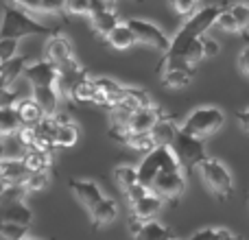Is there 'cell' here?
<instances>
[{
	"label": "cell",
	"mask_w": 249,
	"mask_h": 240,
	"mask_svg": "<svg viewBox=\"0 0 249 240\" xmlns=\"http://www.w3.org/2000/svg\"><path fill=\"white\" fill-rule=\"evenodd\" d=\"M225 9V4H212V7H203L199 11L190 13L188 20L179 26V31L175 33V37L171 39V48L162 55L158 64V72L162 74L164 70L168 68H188L184 66V55L188 51V46L195 42V39L203 37L206 31L210 29L212 24H216V17L221 16V11Z\"/></svg>",
	"instance_id": "obj_1"
},
{
	"label": "cell",
	"mask_w": 249,
	"mask_h": 240,
	"mask_svg": "<svg viewBox=\"0 0 249 240\" xmlns=\"http://www.w3.org/2000/svg\"><path fill=\"white\" fill-rule=\"evenodd\" d=\"M55 33V29L37 22L29 11L16 7V4H4L2 13V24H0V39H18L29 37V35H48Z\"/></svg>",
	"instance_id": "obj_2"
},
{
	"label": "cell",
	"mask_w": 249,
	"mask_h": 240,
	"mask_svg": "<svg viewBox=\"0 0 249 240\" xmlns=\"http://www.w3.org/2000/svg\"><path fill=\"white\" fill-rule=\"evenodd\" d=\"M166 171H184V166H181V162L177 159L175 151L171 146H155L151 153L142 157L140 166H138V177H140V184L151 188L155 177Z\"/></svg>",
	"instance_id": "obj_3"
},
{
	"label": "cell",
	"mask_w": 249,
	"mask_h": 240,
	"mask_svg": "<svg viewBox=\"0 0 249 240\" xmlns=\"http://www.w3.org/2000/svg\"><path fill=\"white\" fill-rule=\"evenodd\" d=\"M197 171H199V175H201V181L206 184V188L210 190L216 199L228 201V199L232 197L234 179H232V172L228 171V166H225L223 162H219L216 157L208 155L197 166Z\"/></svg>",
	"instance_id": "obj_4"
},
{
	"label": "cell",
	"mask_w": 249,
	"mask_h": 240,
	"mask_svg": "<svg viewBox=\"0 0 249 240\" xmlns=\"http://www.w3.org/2000/svg\"><path fill=\"white\" fill-rule=\"evenodd\" d=\"M225 122V114L219 107H197L195 112H190L186 120L181 122V129L188 133H193L195 137H206L214 136Z\"/></svg>",
	"instance_id": "obj_5"
},
{
	"label": "cell",
	"mask_w": 249,
	"mask_h": 240,
	"mask_svg": "<svg viewBox=\"0 0 249 240\" xmlns=\"http://www.w3.org/2000/svg\"><path fill=\"white\" fill-rule=\"evenodd\" d=\"M171 149L175 151V155L181 162L184 171L186 168H197L199 164L208 157L206 155V142H203L201 137H195L193 133L184 131V129L177 133V137L171 144Z\"/></svg>",
	"instance_id": "obj_6"
},
{
	"label": "cell",
	"mask_w": 249,
	"mask_h": 240,
	"mask_svg": "<svg viewBox=\"0 0 249 240\" xmlns=\"http://www.w3.org/2000/svg\"><path fill=\"white\" fill-rule=\"evenodd\" d=\"M127 24L133 31V35H136V42L142 44V46H149L153 51L162 52V55L171 48V37L158 24H153V22L140 20V17H129Z\"/></svg>",
	"instance_id": "obj_7"
},
{
	"label": "cell",
	"mask_w": 249,
	"mask_h": 240,
	"mask_svg": "<svg viewBox=\"0 0 249 240\" xmlns=\"http://www.w3.org/2000/svg\"><path fill=\"white\" fill-rule=\"evenodd\" d=\"M151 190H153L158 197H162L164 201L177 203L186 190L184 171H166V172H162V175H158L153 181V186H151Z\"/></svg>",
	"instance_id": "obj_8"
},
{
	"label": "cell",
	"mask_w": 249,
	"mask_h": 240,
	"mask_svg": "<svg viewBox=\"0 0 249 240\" xmlns=\"http://www.w3.org/2000/svg\"><path fill=\"white\" fill-rule=\"evenodd\" d=\"M57 77H59V68L46 57L29 64V68L24 70V79L31 83V87H57Z\"/></svg>",
	"instance_id": "obj_9"
},
{
	"label": "cell",
	"mask_w": 249,
	"mask_h": 240,
	"mask_svg": "<svg viewBox=\"0 0 249 240\" xmlns=\"http://www.w3.org/2000/svg\"><path fill=\"white\" fill-rule=\"evenodd\" d=\"M59 68V77H57V92H59L61 99H68L70 101V94H72V87L81 81L83 77H88L86 68L77 61V57L66 64L57 66Z\"/></svg>",
	"instance_id": "obj_10"
},
{
	"label": "cell",
	"mask_w": 249,
	"mask_h": 240,
	"mask_svg": "<svg viewBox=\"0 0 249 240\" xmlns=\"http://www.w3.org/2000/svg\"><path fill=\"white\" fill-rule=\"evenodd\" d=\"M129 229H131V240H173V232L162 225L158 219L153 221H136L129 219Z\"/></svg>",
	"instance_id": "obj_11"
},
{
	"label": "cell",
	"mask_w": 249,
	"mask_h": 240,
	"mask_svg": "<svg viewBox=\"0 0 249 240\" xmlns=\"http://www.w3.org/2000/svg\"><path fill=\"white\" fill-rule=\"evenodd\" d=\"M68 186H70V190L74 192L77 201L88 210V214H90V212L105 199V194L101 192L99 184L92 181V179H70Z\"/></svg>",
	"instance_id": "obj_12"
},
{
	"label": "cell",
	"mask_w": 249,
	"mask_h": 240,
	"mask_svg": "<svg viewBox=\"0 0 249 240\" xmlns=\"http://www.w3.org/2000/svg\"><path fill=\"white\" fill-rule=\"evenodd\" d=\"M164 116H166V114H164L162 107H158V105L140 107V109H136V112L131 114L127 129H129L131 133H151V131H153V127H155V124H158Z\"/></svg>",
	"instance_id": "obj_13"
},
{
	"label": "cell",
	"mask_w": 249,
	"mask_h": 240,
	"mask_svg": "<svg viewBox=\"0 0 249 240\" xmlns=\"http://www.w3.org/2000/svg\"><path fill=\"white\" fill-rule=\"evenodd\" d=\"M57 131H59V122L55 120V116H46L42 122L35 124V133H37L35 146L53 153L57 149Z\"/></svg>",
	"instance_id": "obj_14"
},
{
	"label": "cell",
	"mask_w": 249,
	"mask_h": 240,
	"mask_svg": "<svg viewBox=\"0 0 249 240\" xmlns=\"http://www.w3.org/2000/svg\"><path fill=\"white\" fill-rule=\"evenodd\" d=\"M46 59H51L55 66H61L66 61L74 59V51L70 39L64 37V35H53L46 42Z\"/></svg>",
	"instance_id": "obj_15"
},
{
	"label": "cell",
	"mask_w": 249,
	"mask_h": 240,
	"mask_svg": "<svg viewBox=\"0 0 249 240\" xmlns=\"http://www.w3.org/2000/svg\"><path fill=\"white\" fill-rule=\"evenodd\" d=\"M162 203H164V199L158 197V194L151 190V192L146 194L144 199H140L138 203H133V206H131V216H129V219H136V221H153L155 216L160 214V210H162Z\"/></svg>",
	"instance_id": "obj_16"
},
{
	"label": "cell",
	"mask_w": 249,
	"mask_h": 240,
	"mask_svg": "<svg viewBox=\"0 0 249 240\" xmlns=\"http://www.w3.org/2000/svg\"><path fill=\"white\" fill-rule=\"evenodd\" d=\"M29 168H26L24 159L20 157H2L0 159V179L4 184H22L29 177Z\"/></svg>",
	"instance_id": "obj_17"
},
{
	"label": "cell",
	"mask_w": 249,
	"mask_h": 240,
	"mask_svg": "<svg viewBox=\"0 0 249 240\" xmlns=\"http://www.w3.org/2000/svg\"><path fill=\"white\" fill-rule=\"evenodd\" d=\"M18 116L22 120V127H35L37 122H42L46 118V112L42 109V105L33 99V96H22L16 103Z\"/></svg>",
	"instance_id": "obj_18"
},
{
	"label": "cell",
	"mask_w": 249,
	"mask_h": 240,
	"mask_svg": "<svg viewBox=\"0 0 249 240\" xmlns=\"http://www.w3.org/2000/svg\"><path fill=\"white\" fill-rule=\"evenodd\" d=\"M0 221H2V223L31 225L33 223V212H31V207L26 206V201L0 203Z\"/></svg>",
	"instance_id": "obj_19"
},
{
	"label": "cell",
	"mask_w": 249,
	"mask_h": 240,
	"mask_svg": "<svg viewBox=\"0 0 249 240\" xmlns=\"http://www.w3.org/2000/svg\"><path fill=\"white\" fill-rule=\"evenodd\" d=\"M26 68H29V57H24V55H16L7 64L0 66V90L13 86L18 81V77L24 74Z\"/></svg>",
	"instance_id": "obj_20"
},
{
	"label": "cell",
	"mask_w": 249,
	"mask_h": 240,
	"mask_svg": "<svg viewBox=\"0 0 249 240\" xmlns=\"http://www.w3.org/2000/svg\"><path fill=\"white\" fill-rule=\"evenodd\" d=\"M181 131V124L177 122L173 116H164L162 120H160L158 124L153 127V140L158 146H171L173 142H175L177 133Z\"/></svg>",
	"instance_id": "obj_21"
},
{
	"label": "cell",
	"mask_w": 249,
	"mask_h": 240,
	"mask_svg": "<svg viewBox=\"0 0 249 240\" xmlns=\"http://www.w3.org/2000/svg\"><path fill=\"white\" fill-rule=\"evenodd\" d=\"M90 22H92V29H94V33L99 35V37H103V39H107L109 33H112V31L116 29L118 24H121V20H118V13L114 11V7L103 9V11L90 16Z\"/></svg>",
	"instance_id": "obj_22"
},
{
	"label": "cell",
	"mask_w": 249,
	"mask_h": 240,
	"mask_svg": "<svg viewBox=\"0 0 249 240\" xmlns=\"http://www.w3.org/2000/svg\"><path fill=\"white\" fill-rule=\"evenodd\" d=\"M118 216V203L114 201V199L105 197L103 201L99 203V206L94 207V210L90 212V219H92V229H99L103 227V225H109L112 221H116Z\"/></svg>",
	"instance_id": "obj_23"
},
{
	"label": "cell",
	"mask_w": 249,
	"mask_h": 240,
	"mask_svg": "<svg viewBox=\"0 0 249 240\" xmlns=\"http://www.w3.org/2000/svg\"><path fill=\"white\" fill-rule=\"evenodd\" d=\"M16 7L24 9L31 13H64L66 11V0H11Z\"/></svg>",
	"instance_id": "obj_24"
},
{
	"label": "cell",
	"mask_w": 249,
	"mask_h": 240,
	"mask_svg": "<svg viewBox=\"0 0 249 240\" xmlns=\"http://www.w3.org/2000/svg\"><path fill=\"white\" fill-rule=\"evenodd\" d=\"M31 96L42 105V109L46 112V116H55L59 112V92L57 87H31Z\"/></svg>",
	"instance_id": "obj_25"
},
{
	"label": "cell",
	"mask_w": 249,
	"mask_h": 240,
	"mask_svg": "<svg viewBox=\"0 0 249 240\" xmlns=\"http://www.w3.org/2000/svg\"><path fill=\"white\" fill-rule=\"evenodd\" d=\"M193 77H195V68H168L160 74L162 83L166 87H171V90H181V87H186L193 81Z\"/></svg>",
	"instance_id": "obj_26"
},
{
	"label": "cell",
	"mask_w": 249,
	"mask_h": 240,
	"mask_svg": "<svg viewBox=\"0 0 249 240\" xmlns=\"http://www.w3.org/2000/svg\"><path fill=\"white\" fill-rule=\"evenodd\" d=\"M51 155L53 153H48V151H44V149L31 146L22 159H24L29 172H42V171H51V166H53V157H51Z\"/></svg>",
	"instance_id": "obj_27"
},
{
	"label": "cell",
	"mask_w": 249,
	"mask_h": 240,
	"mask_svg": "<svg viewBox=\"0 0 249 240\" xmlns=\"http://www.w3.org/2000/svg\"><path fill=\"white\" fill-rule=\"evenodd\" d=\"M107 44L114 48V51H129V48L136 44V35H133V31L129 29L127 22H121V24L109 33Z\"/></svg>",
	"instance_id": "obj_28"
},
{
	"label": "cell",
	"mask_w": 249,
	"mask_h": 240,
	"mask_svg": "<svg viewBox=\"0 0 249 240\" xmlns=\"http://www.w3.org/2000/svg\"><path fill=\"white\" fill-rule=\"evenodd\" d=\"M96 92H99V90H96V81L90 77V74H88V77H83L81 81L72 87L70 101H74V103H94Z\"/></svg>",
	"instance_id": "obj_29"
},
{
	"label": "cell",
	"mask_w": 249,
	"mask_h": 240,
	"mask_svg": "<svg viewBox=\"0 0 249 240\" xmlns=\"http://www.w3.org/2000/svg\"><path fill=\"white\" fill-rule=\"evenodd\" d=\"M22 127V120L18 116L16 105L11 107H0V133L2 136H16Z\"/></svg>",
	"instance_id": "obj_30"
},
{
	"label": "cell",
	"mask_w": 249,
	"mask_h": 240,
	"mask_svg": "<svg viewBox=\"0 0 249 240\" xmlns=\"http://www.w3.org/2000/svg\"><path fill=\"white\" fill-rule=\"evenodd\" d=\"M114 181L118 184V188L123 190V192H127L129 188H133V186L140 181V177H138V168L136 166H116L114 168Z\"/></svg>",
	"instance_id": "obj_31"
},
{
	"label": "cell",
	"mask_w": 249,
	"mask_h": 240,
	"mask_svg": "<svg viewBox=\"0 0 249 240\" xmlns=\"http://www.w3.org/2000/svg\"><path fill=\"white\" fill-rule=\"evenodd\" d=\"M79 140V127L74 122L68 124H59V131H57V149H70L74 146Z\"/></svg>",
	"instance_id": "obj_32"
},
{
	"label": "cell",
	"mask_w": 249,
	"mask_h": 240,
	"mask_svg": "<svg viewBox=\"0 0 249 240\" xmlns=\"http://www.w3.org/2000/svg\"><path fill=\"white\" fill-rule=\"evenodd\" d=\"M26 146L22 144V140L18 137V133L16 136H4V140H2V153H4V157H24L26 155Z\"/></svg>",
	"instance_id": "obj_33"
},
{
	"label": "cell",
	"mask_w": 249,
	"mask_h": 240,
	"mask_svg": "<svg viewBox=\"0 0 249 240\" xmlns=\"http://www.w3.org/2000/svg\"><path fill=\"white\" fill-rule=\"evenodd\" d=\"M22 184H24V188L29 190V192H39V190H44L48 184H51V175H48V171L31 172V175L26 177Z\"/></svg>",
	"instance_id": "obj_34"
},
{
	"label": "cell",
	"mask_w": 249,
	"mask_h": 240,
	"mask_svg": "<svg viewBox=\"0 0 249 240\" xmlns=\"http://www.w3.org/2000/svg\"><path fill=\"white\" fill-rule=\"evenodd\" d=\"M29 190L24 188V184H9L4 188V192L0 194V203H18V201H24Z\"/></svg>",
	"instance_id": "obj_35"
},
{
	"label": "cell",
	"mask_w": 249,
	"mask_h": 240,
	"mask_svg": "<svg viewBox=\"0 0 249 240\" xmlns=\"http://www.w3.org/2000/svg\"><path fill=\"white\" fill-rule=\"evenodd\" d=\"M26 236H29V225L2 223V229H0V238L2 240H22Z\"/></svg>",
	"instance_id": "obj_36"
},
{
	"label": "cell",
	"mask_w": 249,
	"mask_h": 240,
	"mask_svg": "<svg viewBox=\"0 0 249 240\" xmlns=\"http://www.w3.org/2000/svg\"><path fill=\"white\" fill-rule=\"evenodd\" d=\"M94 0H66V13L70 16H92Z\"/></svg>",
	"instance_id": "obj_37"
},
{
	"label": "cell",
	"mask_w": 249,
	"mask_h": 240,
	"mask_svg": "<svg viewBox=\"0 0 249 240\" xmlns=\"http://www.w3.org/2000/svg\"><path fill=\"white\" fill-rule=\"evenodd\" d=\"M230 11H232L234 20H236V24H238V33L245 35L249 31V7L247 4H232Z\"/></svg>",
	"instance_id": "obj_38"
},
{
	"label": "cell",
	"mask_w": 249,
	"mask_h": 240,
	"mask_svg": "<svg viewBox=\"0 0 249 240\" xmlns=\"http://www.w3.org/2000/svg\"><path fill=\"white\" fill-rule=\"evenodd\" d=\"M216 26H219L221 31H225V33H238V24H236V20H234L230 9H223V11H221V16L216 17Z\"/></svg>",
	"instance_id": "obj_39"
},
{
	"label": "cell",
	"mask_w": 249,
	"mask_h": 240,
	"mask_svg": "<svg viewBox=\"0 0 249 240\" xmlns=\"http://www.w3.org/2000/svg\"><path fill=\"white\" fill-rule=\"evenodd\" d=\"M18 55V39H0V66Z\"/></svg>",
	"instance_id": "obj_40"
},
{
	"label": "cell",
	"mask_w": 249,
	"mask_h": 240,
	"mask_svg": "<svg viewBox=\"0 0 249 240\" xmlns=\"http://www.w3.org/2000/svg\"><path fill=\"white\" fill-rule=\"evenodd\" d=\"M149 192H151V188H146L144 184H140V181H138V184L133 186V188H129L127 192H124V197H127L129 207H131L133 203H138V201H140V199H144Z\"/></svg>",
	"instance_id": "obj_41"
},
{
	"label": "cell",
	"mask_w": 249,
	"mask_h": 240,
	"mask_svg": "<svg viewBox=\"0 0 249 240\" xmlns=\"http://www.w3.org/2000/svg\"><path fill=\"white\" fill-rule=\"evenodd\" d=\"M18 137L22 140V144H24L26 149L35 146V142H37V133H35V127H20V131H18Z\"/></svg>",
	"instance_id": "obj_42"
},
{
	"label": "cell",
	"mask_w": 249,
	"mask_h": 240,
	"mask_svg": "<svg viewBox=\"0 0 249 240\" xmlns=\"http://www.w3.org/2000/svg\"><path fill=\"white\" fill-rule=\"evenodd\" d=\"M203 55H206V59H210V57H216L221 52V44L216 42L214 37H208V35H203Z\"/></svg>",
	"instance_id": "obj_43"
},
{
	"label": "cell",
	"mask_w": 249,
	"mask_h": 240,
	"mask_svg": "<svg viewBox=\"0 0 249 240\" xmlns=\"http://www.w3.org/2000/svg\"><path fill=\"white\" fill-rule=\"evenodd\" d=\"M171 2H173V9H175L179 16H190L199 0H171Z\"/></svg>",
	"instance_id": "obj_44"
},
{
	"label": "cell",
	"mask_w": 249,
	"mask_h": 240,
	"mask_svg": "<svg viewBox=\"0 0 249 240\" xmlns=\"http://www.w3.org/2000/svg\"><path fill=\"white\" fill-rule=\"evenodd\" d=\"M238 70H241V74H245L249 79V46L243 48L241 55H238Z\"/></svg>",
	"instance_id": "obj_45"
},
{
	"label": "cell",
	"mask_w": 249,
	"mask_h": 240,
	"mask_svg": "<svg viewBox=\"0 0 249 240\" xmlns=\"http://www.w3.org/2000/svg\"><path fill=\"white\" fill-rule=\"evenodd\" d=\"M236 120L243 129L249 133V109H243V112H236Z\"/></svg>",
	"instance_id": "obj_46"
},
{
	"label": "cell",
	"mask_w": 249,
	"mask_h": 240,
	"mask_svg": "<svg viewBox=\"0 0 249 240\" xmlns=\"http://www.w3.org/2000/svg\"><path fill=\"white\" fill-rule=\"evenodd\" d=\"M4 188H7V184H4V181H2V179H0V194H2V192H4Z\"/></svg>",
	"instance_id": "obj_47"
},
{
	"label": "cell",
	"mask_w": 249,
	"mask_h": 240,
	"mask_svg": "<svg viewBox=\"0 0 249 240\" xmlns=\"http://www.w3.org/2000/svg\"><path fill=\"white\" fill-rule=\"evenodd\" d=\"M22 240H37V238H31V236H26V238H22ZM51 240H55V238H51Z\"/></svg>",
	"instance_id": "obj_48"
},
{
	"label": "cell",
	"mask_w": 249,
	"mask_h": 240,
	"mask_svg": "<svg viewBox=\"0 0 249 240\" xmlns=\"http://www.w3.org/2000/svg\"><path fill=\"white\" fill-rule=\"evenodd\" d=\"M247 207H249V194H247Z\"/></svg>",
	"instance_id": "obj_49"
},
{
	"label": "cell",
	"mask_w": 249,
	"mask_h": 240,
	"mask_svg": "<svg viewBox=\"0 0 249 240\" xmlns=\"http://www.w3.org/2000/svg\"><path fill=\"white\" fill-rule=\"evenodd\" d=\"M0 229H2V221H0Z\"/></svg>",
	"instance_id": "obj_50"
},
{
	"label": "cell",
	"mask_w": 249,
	"mask_h": 240,
	"mask_svg": "<svg viewBox=\"0 0 249 240\" xmlns=\"http://www.w3.org/2000/svg\"><path fill=\"white\" fill-rule=\"evenodd\" d=\"M107 2H112V4H114V0H107Z\"/></svg>",
	"instance_id": "obj_51"
},
{
	"label": "cell",
	"mask_w": 249,
	"mask_h": 240,
	"mask_svg": "<svg viewBox=\"0 0 249 240\" xmlns=\"http://www.w3.org/2000/svg\"><path fill=\"white\" fill-rule=\"evenodd\" d=\"M236 240H243V238H236Z\"/></svg>",
	"instance_id": "obj_52"
},
{
	"label": "cell",
	"mask_w": 249,
	"mask_h": 240,
	"mask_svg": "<svg viewBox=\"0 0 249 240\" xmlns=\"http://www.w3.org/2000/svg\"><path fill=\"white\" fill-rule=\"evenodd\" d=\"M173 240H177V238H173Z\"/></svg>",
	"instance_id": "obj_53"
}]
</instances>
